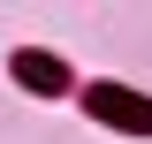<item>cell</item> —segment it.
Returning a JSON list of instances; mask_svg holds the SVG:
<instances>
[{"label":"cell","instance_id":"6da1fadb","mask_svg":"<svg viewBox=\"0 0 152 144\" xmlns=\"http://www.w3.org/2000/svg\"><path fill=\"white\" fill-rule=\"evenodd\" d=\"M84 106H91L99 121L129 129V137H152V99H137V91H122V84H91V99H84Z\"/></svg>","mask_w":152,"mask_h":144},{"label":"cell","instance_id":"7a4b0ae2","mask_svg":"<svg viewBox=\"0 0 152 144\" xmlns=\"http://www.w3.org/2000/svg\"><path fill=\"white\" fill-rule=\"evenodd\" d=\"M15 76L31 91H69V68H61L53 53H15Z\"/></svg>","mask_w":152,"mask_h":144}]
</instances>
